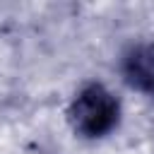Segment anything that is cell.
Masks as SVG:
<instances>
[{"label":"cell","mask_w":154,"mask_h":154,"mask_svg":"<svg viewBox=\"0 0 154 154\" xmlns=\"http://www.w3.org/2000/svg\"><path fill=\"white\" fill-rule=\"evenodd\" d=\"M118 99L103 84L84 87L70 103V123L82 137H103L118 123Z\"/></svg>","instance_id":"cell-1"},{"label":"cell","mask_w":154,"mask_h":154,"mask_svg":"<svg viewBox=\"0 0 154 154\" xmlns=\"http://www.w3.org/2000/svg\"><path fill=\"white\" fill-rule=\"evenodd\" d=\"M123 75L130 87L154 94V43H137L123 60Z\"/></svg>","instance_id":"cell-2"}]
</instances>
